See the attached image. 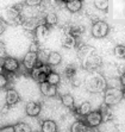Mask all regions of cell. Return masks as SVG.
Listing matches in <instances>:
<instances>
[{
    "label": "cell",
    "mask_w": 125,
    "mask_h": 132,
    "mask_svg": "<svg viewBox=\"0 0 125 132\" xmlns=\"http://www.w3.org/2000/svg\"><path fill=\"white\" fill-rule=\"evenodd\" d=\"M85 87L89 93H101L107 88V81L101 74L91 73L85 80Z\"/></svg>",
    "instance_id": "cell-2"
},
{
    "label": "cell",
    "mask_w": 125,
    "mask_h": 132,
    "mask_svg": "<svg viewBox=\"0 0 125 132\" xmlns=\"http://www.w3.org/2000/svg\"><path fill=\"white\" fill-rule=\"evenodd\" d=\"M120 83L123 85V88L125 89V69H124V71L122 73V75H120Z\"/></svg>",
    "instance_id": "cell-35"
},
{
    "label": "cell",
    "mask_w": 125,
    "mask_h": 132,
    "mask_svg": "<svg viewBox=\"0 0 125 132\" xmlns=\"http://www.w3.org/2000/svg\"><path fill=\"white\" fill-rule=\"evenodd\" d=\"M7 57V50H6V45L4 42L0 40V59L5 60Z\"/></svg>",
    "instance_id": "cell-30"
},
{
    "label": "cell",
    "mask_w": 125,
    "mask_h": 132,
    "mask_svg": "<svg viewBox=\"0 0 125 132\" xmlns=\"http://www.w3.org/2000/svg\"><path fill=\"white\" fill-rule=\"evenodd\" d=\"M6 29H7V23H6V20L4 18H1L0 17V36L6 31Z\"/></svg>",
    "instance_id": "cell-31"
},
{
    "label": "cell",
    "mask_w": 125,
    "mask_h": 132,
    "mask_svg": "<svg viewBox=\"0 0 125 132\" xmlns=\"http://www.w3.org/2000/svg\"><path fill=\"white\" fill-rule=\"evenodd\" d=\"M24 3L29 7H36V6H40L41 4L43 3V0H24Z\"/></svg>",
    "instance_id": "cell-29"
},
{
    "label": "cell",
    "mask_w": 125,
    "mask_h": 132,
    "mask_svg": "<svg viewBox=\"0 0 125 132\" xmlns=\"http://www.w3.org/2000/svg\"><path fill=\"white\" fill-rule=\"evenodd\" d=\"M108 0H94V6L95 9L100 10V11H107L108 10Z\"/></svg>",
    "instance_id": "cell-26"
},
{
    "label": "cell",
    "mask_w": 125,
    "mask_h": 132,
    "mask_svg": "<svg viewBox=\"0 0 125 132\" xmlns=\"http://www.w3.org/2000/svg\"><path fill=\"white\" fill-rule=\"evenodd\" d=\"M0 132H14V125H7L0 129Z\"/></svg>",
    "instance_id": "cell-34"
},
{
    "label": "cell",
    "mask_w": 125,
    "mask_h": 132,
    "mask_svg": "<svg viewBox=\"0 0 125 132\" xmlns=\"http://www.w3.org/2000/svg\"><path fill=\"white\" fill-rule=\"evenodd\" d=\"M114 56L118 57V59H125V46L122 44H118V45L114 46Z\"/></svg>",
    "instance_id": "cell-27"
},
{
    "label": "cell",
    "mask_w": 125,
    "mask_h": 132,
    "mask_svg": "<svg viewBox=\"0 0 125 132\" xmlns=\"http://www.w3.org/2000/svg\"><path fill=\"white\" fill-rule=\"evenodd\" d=\"M32 132H42V131H32Z\"/></svg>",
    "instance_id": "cell-37"
},
{
    "label": "cell",
    "mask_w": 125,
    "mask_h": 132,
    "mask_svg": "<svg viewBox=\"0 0 125 132\" xmlns=\"http://www.w3.org/2000/svg\"><path fill=\"white\" fill-rule=\"evenodd\" d=\"M20 101V95L19 93L13 88H10L6 90V96H5V102L6 106H14Z\"/></svg>",
    "instance_id": "cell-13"
},
{
    "label": "cell",
    "mask_w": 125,
    "mask_h": 132,
    "mask_svg": "<svg viewBox=\"0 0 125 132\" xmlns=\"http://www.w3.org/2000/svg\"><path fill=\"white\" fill-rule=\"evenodd\" d=\"M46 82H49L50 85H54V86H57L58 83L61 82V76H60V74L51 70L48 74V76H46Z\"/></svg>",
    "instance_id": "cell-23"
},
{
    "label": "cell",
    "mask_w": 125,
    "mask_h": 132,
    "mask_svg": "<svg viewBox=\"0 0 125 132\" xmlns=\"http://www.w3.org/2000/svg\"><path fill=\"white\" fill-rule=\"evenodd\" d=\"M42 23L38 20V18L31 17V18H25V20L23 22V26L25 30H30V31H35L36 28Z\"/></svg>",
    "instance_id": "cell-18"
},
{
    "label": "cell",
    "mask_w": 125,
    "mask_h": 132,
    "mask_svg": "<svg viewBox=\"0 0 125 132\" xmlns=\"http://www.w3.org/2000/svg\"><path fill=\"white\" fill-rule=\"evenodd\" d=\"M58 23V17L55 12H49L46 13V15L44 17V24L48 25L49 28L50 26H55Z\"/></svg>",
    "instance_id": "cell-22"
},
{
    "label": "cell",
    "mask_w": 125,
    "mask_h": 132,
    "mask_svg": "<svg viewBox=\"0 0 125 132\" xmlns=\"http://www.w3.org/2000/svg\"><path fill=\"white\" fill-rule=\"evenodd\" d=\"M76 45H77V38L74 35L68 32L62 39V46L66 48V49H74V48H76Z\"/></svg>",
    "instance_id": "cell-15"
},
{
    "label": "cell",
    "mask_w": 125,
    "mask_h": 132,
    "mask_svg": "<svg viewBox=\"0 0 125 132\" xmlns=\"http://www.w3.org/2000/svg\"><path fill=\"white\" fill-rule=\"evenodd\" d=\"M123 99H124V89L117 88V87H108L104 92V104L107 107L116 106Z\"/></svg>",
    "instance_id": "cell-3"
},
{
    "label": "cell",
    "mask_w": 125,
    "mask_h": 132,
    "mask_svg": "<svg viewBox=\"0 0 125 132\" xmlns=\"http://www.w3.org/2000/svg\"><path fill=\"white\" fill-rule=\"evenodd\" d=\"M9 85V77L5 74H0V89L6 88Z\"/></svg>",
    "instance_id": "cell-28"
},
{
    "label": "cell",
    "mask_w": 125,
    "mask_h": 132,
    "mask_svg": "<svg viewBox=\"0 0 125 132\" xmlns=\"http://www.w3.org/2000/svg\"><path fill=\"white\" fill-rule=\"evenodd\" d=\"M41 111H42V105L37 101H30L25 106V113H26V116H29L31 118L38 117Z\"/></svg>",
    "instance_id": "cell-11"
},
{
    "label": "cell",
    "mask_w": 125,
    "mask_h": 132,
    "mask_svg": "<svg viewBox=\"0 0 125 132\" xmlns=\"http://www.w3.org/2000/svg\"><path fill=\"white\" fill-rule=\"evenodd\" d=\"M34 32H35V37H36L35 40H37L40 43L41 40H45L49 37V35H50V28H49L48 25L44 24V23H42V24H40L37 26Z\"/></svg>",
    "instance_id": "cell-10"
},
{
    "label": "cell",
    "mask_w": 125,
    "mask_h": 132,
    "mask_svg": "<svg viewBox=\"0 0 125 132\" xmlns=\"http://www.w3.org/2000/svg\"><path fill=\"white\" fill-rule=\"evenodd\" d=\"M92 112V105L89 101H83L79 105V107L76 108V113L80 117H86L88 113Z\"/></svg>",
    "instance_id": "cell-20"
},
{
    "label": "cell",
    "mask_w": 125,
    "mask_h": 132,
    "mask_svg": "<svg viewBox=\"0 0 125 132\" xmlns=\"http://www.w3.org/2000/svg\"><path fill=\"white\" fill-rule=\"evenodd\" d=\"M20 5H13V6L9 7L6 10V23H20L23 22L21 20V9Z\"/></svg>",
    "instance_id": "cell-7"
},
{
    "label": "cell",
    "mask_w": 125,
    "mask_h": 132,
    "mask_svg": "<svg viewBox=\"0 0 125 132\" xmlns=\"http://www.w3.org/2000/svg\"><path fill=\"white\" fill-rule=\"evenodd\" d=\"M66 9L72 13H77L82 9V0H67L66 3Z\"/></svg>",
    "instance_id": "cell-17"
},
{
    "label": "cell",
    "mask_w": 125,
    "mask_h": 132,
    "mask_svg": "<svg viewBox=\"0 0 125 132\" xmlns=\"http://www.w3.org/2000/svg\"><path fill=\"white\" fill-rule=\"evenodd\" d=\"M4 67H3V63H0V74H4Z\"/></svg>",
    "instance_id": "cell-36"
},
{
    "label": "cell",
    "mask_w": 125,
    "mask_h": 132,
    "mask_svg": "<svg viewBox=\"0 0 125 132\" xmlns=\"http://www.w3.org/2000/svg\"><path fill=\"white\" fill-rule=\"evenodd\" d=\"M63 74L67 79H72V80H73L74 77H75V75H76V68L74 67V65H72V64L67 65V67L64 68Z\"/></svg>",
    "instance_id": "cell-25"
},
{
    "label": "cell",
    "mask_w": 125,
    "mask_h": 132,
    "mask_svg": "<svg viewBox=\"0 0 125 132\" xmlns=\"http://www.w3.org/2000/svg\"><path fill=\"white\" fill-rule=\"evenodd\" d=\"M41 48H40V43L37 42V40H35V42H32V43L30 44V50L29 51H34V52H40Z\"/></svg>",
    "instance_id": "cell-32"
},
{
    "label": "cell",
    "mask_w": 125,
    "mask_h": 132,
    "mask_svg": "<svg viewBox=\"0 0 125 132\" xmlns=\"http://www.w3.org/2000/svg\"><path fill=\"white\" fill-rule=\"evenodd\" d=\"M41 131L42 132H58V126L55 120L46 119L43 120L41 124Z\"/></svg>",
    "instance_id": "cell-16"
},
{
    "label": "cell",
    "mask_w": 125,
    "mask_h": 132,
    "mask_svg": "<svg viewBox=\"0 0 125 132\" xmlns=\"http://www.w3.org/2000/svg\"><path fill=\"white\" fill-rule=\"evenodd\" d=\"M50 71H51V67L49 64H46V63H43L41 65H36L30 71V75L36 82L42 83L44 81H46V76H48V74Z\"/></svg>",
    "instance_id": "cell-4"
},
{
    "label": "cell",
    "mask_w": 125,
    "mask_h": 132,
    "mask_svg": "<svg viewBox=\"0 0 125 132\" xmlns=\"http://www.w3.org/2000/svg\"><path fill=\"white\" fill-rule=\"evenodd\" d=\"M62 62V56L60 52L57 51H49L48 59H46V64L50 67H57L58 64H61Z\"/></svg>",
    "instance_id": "cell-14"
},
{
    "label": "cell",
    "mask_w": 125,
    "mask_h": 132,
    "mask_svg": "<svg viewBox=\"0 0 125 132\" xmlns=\"http://www.w3.org/2000/svg\"><path fill=\"white\" fill-rule=\"evenodd\" d=\"M61 102L63 104L64 107L69 108V110H74L75 107V99L72 94L67 93V94H62L61 95Z\"/></svg>",
    "instance_id": "cell-19"
},
{
    "label": "cell",
    "mask_w": 125,
    "mask_h": 132,
    "mask_svg": "<svg viewBox=\"0 0 125 132\" xmlns=\"http://www.w3.org/2000/svg\"><path fill=\"white\" fill-rule=\"evenodd\" d=\"M3 67H4V70L6 71V73L15 74L20 69V63L14 57H6L3 61Z\"/></svg>",
    "instance_id": "cell-9"
},
{
    "label": "cell",
    "mask_w": 125,
    "mask_h": 132,
    "mask_svg": "<svg viewBox=\"0 0 125 132\" xmlns=\"http://www.w3.org/2000/svg\"><path fill=\"white\" fill-rule=\"evenodd\" d=\"M95 132H101V131H95Z\"/></svg>",
    "instance_id": "cell-39"
},
{
    "label": "cell",
    "mask_w": 125,
    "mask_h": 132,
    "mask_svg": "<svg viewBox=\"0 0 125 132\" xmlns=\"http://www.w3.org/2000/svg\"><path fill=\"white\" fill-rule=\"evenodd\" d=\"M124 99H125V89H124Z\"/></svg>",
    "instance_id": "cell-38"
},
{
    "label": "cell",
    "mask_w": 125,
    "mask_h": 132,
    "mask_svg": "<svg viewBox=\"0 0 125 132\" xmlns=\"http://www.w3.org/2000/svg\"><path fill=\"white\" fill-rule=\"evenodd\" d=\"M37 61H38V52L28 51L23 59V67L25 68V70H28L30 73L36 67Z\"/></svg>",
    "instance_id": "cell-8"
},
{
    "label": "cell",
    "mask_w": 125,
    "mask_h": 132,
    "mask_svg": "<svg viewBox=\"0 0 125 132\" xmlns=\"http://www.w3.org/2000/svg\"><path fill=\"white\" fill-rule=\"evenodd\" d=\"M88 125L83 120H77L70 126V132H88Z\"/></svg>",
    "instance_id": "cell-21"
},
{
    "label": "cell",
    "mask_w": 125,
    "mask_h": 132,
    "mask_svg": "<svg viewBox=\"0 0 125 132\" xmlns=\"http://www.w3.org/2000/svg\"><path fill=\"white\" fill-rule=\"evenodd\" d=\"M110 32V26L104 20H98L91 28V34L94 38H105Z\"/></svg>",
    "instance_id": "cell-5"
},
{
    "label": "cell",
    "mask_w": 125,
    "mask_h": 132,
    "mask_svg": "<svg viewBox=\"0 0 125 132\" xmlns=\"http://www.w3.org/2000/svg\"><path fill=\"white\" fill-rule=\"evenodd\" d=\"M79 56L81 61H82L83 68L86 70L91 71V73L95 71L101 65L100 56L98 55L95 49H93L92 46L81 45L79 49Z\"/></svg>",
    "instance_id": "cell-1"
},
{
    "label": "cell",
    "mask_w": 125,
    "mask_h": 132,
    "mask_svg": "<svg viewBox=\"0 0 125 132\" xmlns=\"http://www.w3.org/2000/svg\"><path fill=\"white\" fill-rule=\"evenodd\" d=\"M49 1L54 6H61V5H66L67 3V0H49Z\"/></svg>",
    "instance_id": "cell-33"
},
{
    "label": "cell",
    "mask_w": 125,
    "mask_h": 132,
    "mask_svg": "<svg viewBox=\"0 0 125 132\" xmlns=\"http://www.w3.org/2000/svg\"><path fill=\"white\" fill-rule=\"evenodd\" d=\"M40 90L44 96L46 98H52L57 94V86H54V85H50L49 82L44 81V82L40 83Z\"/></svg>",
    "instance_id": "cell-12"
},
{
    "label": "cell",
    "mask_w": 125,
    "mask_h": 132,
    "mask_svg": "<svg viewBox=\"0 0 125 132\" xmlns=\"http://www.w3.org/2000/svg\"><path fill=\"white\" fill-rule=\"evenodd\" d=\"M14 132H32V129L28 123L20 121L14 125Z\"/></svg>",
    "instance_id": "cell-24"
},
{
    "label": "cell",
    "mask_w": 125,
    "mask_h": 132,
    "mask_svg": "<svg viewBox=\"0 0 125 132\" xmlns=\"http://www.w3.org/2000/svg\"><path fill=\"white\" fill-rule=\"evenodd\" d=\"M103 121H104V117H103V112L100 110L92 111L91 113H88L85 117V123L91 129H95L98 126H100Z\"/></svg>",
    "instance_id": "cell-6"
}]
</instances>
